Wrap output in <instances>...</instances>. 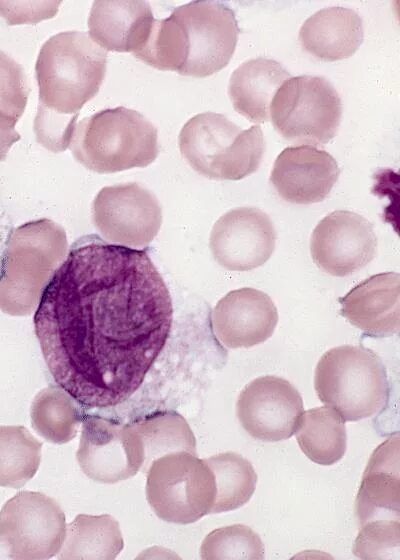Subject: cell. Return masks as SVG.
<instances>
[{
  "label": "cell",
  "mask_w": 400,
  "mask_h": 560,
  "mask_svg": "<svg viewBox=\"0 0 400 560\" xmlns=\"http://www.w3.org/2000/svg\"><path fill=\"white\" fill-rule=\"evenodd\" d=\"M172 320L169 290L147 252L91 235L53 273L34 327L57 385L83 406L108 408L142 385Z\"/></svg>",
  "instance_id": "cell-1"
},
{
  "label": "cell",
  "mask_w": 400,
  "mask_h": 560,
  "mask_svg": "<svg viewBox=\"0 0 400 560\" xmlns=\"http://www.w3.org/2000/svg\"><path fill=\"white\" fill-rule=\"evenodd\" d=\"M107 51L81 31L51 36L41 47L35 75L39 87L34 119L36 141L49 151H65L82 107L99 91Z\"/></svg>",
  "instance_id": "cell-2"
},
{
  "label": "cell",
  "mask_w": 400,
  "mask_h": 560,
  "mask_svg": "<svg viewBox=\"0 0 400 560\" xmlns=\"http://www.w3.org/2000/svg\"><path fill=\"white\" fill-rule=\"evenodd\" d=\"M70 150L80 164L97 173L146 167L158 156V131L139 112L119 106L76 124Z\"/></svg>",
  "instance_id": "cell-3"
},
{
  "label": "cell",
  "mask_w": 400,
  "mask_h": 560,
  "mask_svg": "<svg viewBox=\"0 0 400 560\" xmlns=\"http://www.w3.org/2000/svg\"><path fill=\"white\" fill-rule=\"evenodd\" d=\"M314 388L318 398L344 421L378 414L388 400L384 364L371 349L343 345L325 352L317 363Z\"/></svg>",
  "instance_id": "cell-4"
},
{
  "label": "cell",
  "mask_w": 400,
  "mask_h": 560,
  "mask_svg": "<svg viewBox=\"0 0 400 560\" xmlns=\"http://www.w3.org/2000/svg\"><path fill=\"white\" fill-rule=\"evenodd\" d=\"M66 247L64 229L49 219L19 227L10 241L0 280V308L12 315L30 313Z\"/></svg>",
  "instance_id": "cell-5"
},
{
  "label": "cell",
  "mask_w": 400,
  "mask_h": 560,
  "mask_svg": "<svg viewBox=\"0 0 400 560\" xmlns=\"http://www.w3.org/2000/svg\"><path fill=\"white\" fill-rule=\"evenodd\" d=\"M215 495L214 474L196 454L172 452L150 464L146 497L154 513L164 521L196 522L211 513Z\"/></svg>",
  "instance_id": "cell-6"
},
{
  "label": "cell",
  "mask_w": 400,
  "mask_h": 560,
  "mask_svg": "<svg viewBox=\"0 0 400 560\" xmlns=\"http://www.w3.org/2000/svg\"><path fill=\"white\" fill-rule=\"evenodd\" d=\"M341 116V98L322 76L289 78L277 90L269 108L271 122L284 139L315 147L335 136Z\"/></svg>",
  "instance_id": "cell-7"
},
{
  "label": "cell",
  "mask_w": 400,
  "mask_h": 560,
  "mask_svg": "<svg viewBox=\"0 0 400 560\" xmlns=\"http://www.w3.org/2000/svg\"><path fill=\"white\" fill-rule=\"evenodd\" d=\"M65 534L63 510L43 493L18 492L0 511V546L12 559H49L61 549Z\"/></svg>",
  "instance_id": "cell-8"
},
{
  "label": "cell",
  "mask_w": 400,
  "mask_h": 560,
  "mask_svg": "<svg viewBox=\"0 0 400 560\" xmlns=\"http://www.w3.org/2000/svg\"><path fill=\"white\" fill-rule=\"evenodd\" d=\"M183 28L187 57L179 74L207 77L227 66L239 34L234 11L215 1H192L171 13Z\"/></svg>",
  "instance_id": "cell-9"
},
{
  "label": "cell",
  "mask_w": 400,
  "mask_h": 560,
  "mask_svg": "<svg viewBox=\"0 0 400 560\" xmlns=\"http://www.w3.org/2000/svg\"><path fill=\"white\" fill-rule=\"evenodd\" d=\"M76 458L83 473L106 484L126 480L144 465V448L132 424L86 415Z\"/></svg>",
  "instance_id": "cell-10"
},
{
  "label": "cell",
  "mask_w": 400,
  "mask_h": 560,
  "mask_svg": "<svg viewBox=\"0 0 400 560\" xmlns=\"http://www.w3.org/2000/svg\"><path fill=\"white\" fill-rule=\"evenodd\" d=\"M93 221L106 240L138 247L157 235L162 209L155 195L139 184H118L99 191L93 202Z\"/></svg>",
  "instance_id": "cell-11"
},
{
  "label": "cell",
  "mask_w": 400,
  "mask_h": 560,
  "mask_svg": "<svg viewBox=\"0 0 400 560\" xmlns=\"http://www.w3.org/2000/svg\"><path fill=\"white\" fill-rule=\"evenodd\" d=\"M302 413L298 390L288 380L271 375L251 381L236 403V415L244 430L265 442L292 437Z\"/></svg>",
  "instance_id": "cell-12"
},
{
  "label": "cell",
  "mask_w": 400,
  "mask_h": 560,
  "mask_svg": "<svg viewBox=\"0 0 400 560\" xmlns=\"http://www.w3.org/2000/svg\"><path fill=\"white\" fill-rule=\"evenodd\" d=\"M377 251L373 225L363 216L348 210H336L314 228L310 253L324 272L345 277L369 264Z\"/></svg>",
  "instance_id": "cell-13"
},
{
  "label": "cell",
  "mask_w": 400,
  "mask_h": 560,
  "mask_svg": "<svg viewBox=\"0 0 400 560\" xmlns=\"http://www.w3.org/2000/svg\"><path fill=\"white\" fill-rule=\"evenodd\" d=\"M276 231L270 217L255 207H239L223 214L210 234L215 261L231 271L263 265L273 254Z\"/></svg>",
  "instance_id": "cell-14"
},
{
  "label": "cell",
  "mask_w": 400,
  "mask_h": 560,
  "mask_svg": "<svg viewBox=\"0 0 400 560\" xmlns=\"http://www.w3.org/2000/svg\"><path fill=\"white\" fill-rule=\"evenodd\" d=\"M339 174L328 152L311 145L289 146L277 156L270 183L286 202L312 204L329 195Z\"/></svg>",
  "instance_id": "cell-15"
},
{
  "label": "cell",
  "mask_w": 400,
  "mask_h": 560,
  "mask_svg": "<svg viewBox=\"0 0 400 560\" xmlns=\"http://www.w3.org/2000/svg\"><path fill=\"white\" fill-rule=\"evenodd\" d=\"M278 323L277 308L263 291L243 287L228 292L212 311L217 339L228 348H248L272 336Z\"/></svg>",
  "instance_id": "cell-16"
},
{
  "label": "cell",
  "mask_w": 400,
  "mask_h": 560,
  "mask_svg": "<svg viewBox=\"0 0 400 560\" xmlns=\"http://www.w3.org/2000/svg\"><path fill=\"white\" fill-rule=\"evenodd\" d=\"M242 130L223 114L200 113L183 125L179 149L200 175L213 180H233V147Z\"/></svg>",
  "instance_id": "cell-17"
},
{
  "label": "cell",
  "mask_w": 400,
  "mask_h": 560,
  "mask_svg": "<svg viewBox=\"0 0 400 560\" xmlns=\"http://www.w3.org/2000/svg\"><path fill=\"white\" fill-rule=\"evenodd\" d=\"M340 314L373 337H387L400 327V275L379 273L339 298Z\"/></svg>",
  "instance_id": "cell-18"
},
{
  "label": "cell",
  "mask_w": 400,
  "mask_h": 560,
  "mask_svg": "<svg viewBox=\"0 0 400 560\" xmlns=\"http://www.w3.org/2000/svg\"><path fill=\"white\" fill-rule=\"evenodd\" d=\"M399 436L383 442L371 455L355 501L359 527L400 520Z\"/></svg>",
  "instance_id": "cell-19"
},
{
  "label": "cell",
  "mask_w": 400,
  "mask_h": 560,
  "mask_svg": "<svg viewBox=\"0 0 400 560\" xmlns=\"http://www.w3.org/2000/svg\"><path fill=\"white\" fill-rule=\"evenodd\" d=\"M155 18L146 1H94L89 37L105 51L136 54L145 45Z\"/></svg>",
  "instance_id": "cell-20"
},
{
  "label": "cell",
  "mask_w": 400,
  "mask_h": 560,
  "mask_svg": "<svg viewBox=\"0 0 400 560\" xmlns=\"http://www.w3.org/2000/svg\"><path fill=\"white\" fill-rule=\"evenodd\" d=\"M363 38V22L359 14L341 6L315 12L299 31L302 48L323 61L349 58L358 50Z\"/></svg>",
  "instance_id": "cell-21"
},
{
  "label": "cell",
  "mask_w": 400,
  "mask_h": 560,
  "mask_svg": "<svg viewBox=\"0 0 400 560\" xmlns=\"http://www.w3.org/2000/svg\"><path fill=\"white\" fill-rule=\"evenodd\" d=\"M291 74L276 60L264 57L249 59L230 76L228 95L236 112L251 122L269 120L271 101Z\"/></svg>",
  "instance_id": "cell-22"
},
{
  "label": "cell",
  "mask_w": 400,
  "mask_h": 560,
  "mask_svg": "<svg viewBox=\"0 0 400 560\" xmlns=\"http://www.w3.org/2000/svg\"><path fill=\"white\" fill-rule=\"evenodd\" d=\"M124 540L118 521L108 514H79L66 525L59 560H113L122 551Z\"/></svg>",
  "instance_id": "cell-23"
},
{
  "label": "cell",
  "mask_w": 400,
  "mask_h": 560,
  "mask_svg": "<svg viewBox=\"0 0 400 560\" xmlns=\"http://www.w3.org/2000/svg\"><path fill=\"white\" fill-rule=\"evenodd\" d=\"M294 434L302 452L317 464H335L346 452L345 421L328 406L303 412Z\"/></svg>",
  "instance_id": "cell-24"
},
{
  "label": "cell",
  "mask_w": 400,
  "mask_h": 560,
  "mask_svg": "<svg viewBox=\"0 0 400 560\" xmlns=\"http://www.w3.org/2000/svg\"><path fill=\"white\" fill-rule=\"evenodd\" d=\"M75 401L59 386L42 389L31 404L33 429L52 443L64 444L71 441L83 419Z\"/></svg>",
  "instance_id": "cell-25"
},
{
  "label": "cell",
  "mask_w": 400,
  "mask_h": 560,
  "mask_svg": "<svg viewBox=\"0 0 400 560\" xmlns=\"http://www.w3.org/2000/svg\"><path fill=\"white\" fill-rule=\"evenodd\" d=\"M132 426L141 438L146 467L168 453L196 454L195 436L185 418L175 411L154 412L137 419Z\"/></svg>",
  "instance_id": "cell-26"
},
{
  "label": "cell",
  "mask_w": 400,
  "mask_h": 560,
  "mask_svg": "<svg viewBox=\"0 0 400 560\" xmlns=\"http://www.w3.org/2000/svg\"><path fill=\"white\" fill-rule=\"evenodd\" d=\"M214 474L215 500L211 513L235 510L252 497L257 474L250 461L235 452H225L204 459Z\"/></svg>",
  "instance_id": "cell-27"
},
{
  "label": "cell",
  "mask_w": 400,
  "mask_h": 560,
  "mask_svg": "<svg viewBox=\"0 0 400 560\" xmlns=\"http://www.w3.org/2000/svg\"><path fill=\"white\" fill-rule=\"evenodd\" d=\"M42 445L24 426H0V486L18 489L32 479Z\"/></svg>",
  "instance_id": "cell-28"
},
{
  "label": "cell",
  "mask_w": 400,
  "mask_h": 560,
  "mask_svg": "<svg viewBox=\"0 0 400 560\" xmlns=\"http://www.w3.org/2000/svg\"><path fill=\"white\" fill-rule=\"evenodd\" d=\"M134 56L156 69L179 73L186 61L187 45L176 18L171 14L155 19L145 45Z\"/></svg>",
  "instance_id": "cell-29"
},
{
  "label": "cell",
  "mask_w": 400,
  "mask_h": 560,
  "mask_svg": "<svg viewBox=\"0 0 400 560\" xmlns=\"http://www.w3.org/2000/svg\"><path fill=\"white\" fill-rule=\"evenodd\" d=\"M200 554L204 560H261L264 558V545L250 527L234 524L210 532L201 544Z\"/></svg>",
  "instance_id": "cell-30"
},
{
  "label": "cell",
  "mask_w": 400,
  "mask_h": 560,
  "mask_svg": "<svg viewBox=\"0 0 400 560\" xmlns=\"http://www.w3.org/2000/svg\"><path fill=\"white\" fill-rule=\"evenodd\" d=\"M353 552L361 559H399L400 521H375L360 527Z\"/></svg>",
  "instance_id": "cell-31"
},
{
  "label": "cell",
  "mask_w": 400,
  "mask_h": 560,
  "mask_svg": "<svg viewBox=\"0 0 400 560\" xmlns=\"http://www.w3.org/2000/svg\"><path fill=\"white\" fill-rule=\"evenodd\" d=\"M61 1L34 0L4 3L8 21L11 24L38 23L42 20L53 18L59 9Z\"/></svg>",
  "instance_id": "cell-32"
}]
</instances>
